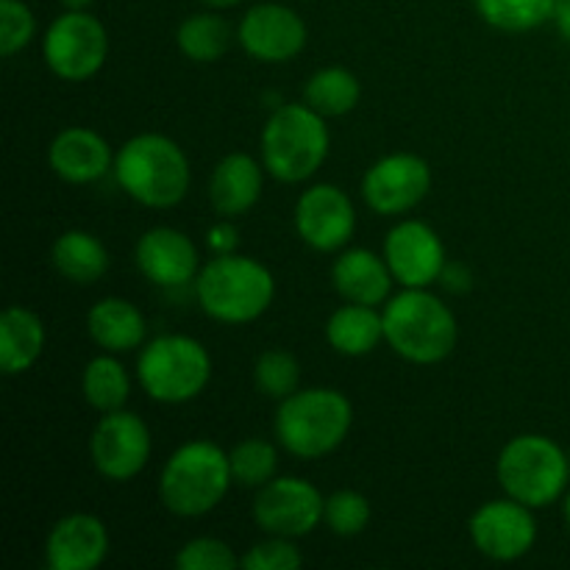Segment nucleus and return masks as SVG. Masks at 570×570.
<instances>
[{
  "label": "nucleus",
  "mask_w": 570,
  "mask_h": 570,
  "mask_svg": "<svg viewBox=\"0 0 570 570\" xmlns=\"http://www.w3.org/2000/svg\"><path fill=\"white\" fill-rule=\"evenodd\" d=\"M111 173L122 193L148 209H173L187 198L193 184L187 154L165 134H137L126 139L115 154Z\"/></svg>",
  "instance_id": "f257e3e1"
},
{
  "label": "nucleus",
  "mask_w": 570,
  "mask_h": 570,
  "mask_svg": "<svg viewBox=\"0 0 570 570\" xmlns=\"http://www.w3.org/2000/svg\"><path fill=\"white\" fill-rule=\"evenodd\" d=\"M384 343L412 365L449 360L460 340L456 317L429 287H404L382 309Z\"/></svg>",
  "instance_id": "f03ea898"
},
{
  "label": "nucleus",
  "mask_w": 570,
  "mask_h": 570,
  "mask_svg": "<svg viewBox=\"0 0 570 570\" xmlns=\"http://www.w3.org/2000/svg\"><path fill=\"white\" fill-rule=\"evenodd\" d=\"M200 309L226 326L254 323L276 298V278L254 256L223 254L206 262L195 278Z\"/></svg>",
  "instance_id": "7ed1b4c3"
},
{
  "label": "nucleus",
  "mask_w": 570,
  "mask_h": 570,
  "mask_svg": "<svg viewBox=\"0 0 570 570\" xmlns=\"http://www.w3.org/2000/svg\"><path fill=\"white\" fill-rule=\"evenodd\" d=\"M354 426V404L332 387L295 390L278 404L276 438L298 460H321L337 451Z\"/></svg>",
  "instance_id": "20e7f679"
},
{
  "label": "nucleus",
  "mask_w": 570,
  "mask_h": 570,
  "mask_svg": "<svg viewBox=\"0 0 570 570\" xmlns=\"http://www.w3.org/2000/svg\"><path fill=\"white\" fill-rule=\"evenodd\" d=\"M234 488L228 454L212 440L178 445L159 476V499L178 518L209 515Z\"/></svg>",
  "instance_id": "39448f33"
},
{
  "label": "nucleus",
  "mask_w": 570,
  "mask_h": 570,
  "mask_svg": "<svg viewBox=\"0 0 570 570\" xmlns=\"http://www.w3.org/2000/svg\"><path fill=\"white\" fill-rule=\"evenodd\" d=\"M328 145L326 117L306 104H284L262 128V165L282 184L309 181L326 161Z\"/></svg>",
  "instance_id": "423d86ee"
},
{
  "label": "nucleus",
  "mask_w": 570,
  "mask_h": 570,
  "mask_svg": "<svg viewBox=\"0 0 570 570\" xmlns=\"http://www.w3.org/2000/svg\"><path fill=\"white\" fill-rule=\"evenodd\" d=\"M212 379V356L189 334H161L142 345L137 382L159 404H187L198 399Z\"/></svg>",
  "instance_id": "0eeeda50"
},
{
  "label": "nucleus",
  "mask_w": 570,
  "mask_h": 570,
  "mask_svg": "<svg viewBox=\"0 0 570 570\" xmlns=\"http://www.w3.org/2000/svg\"><path fill=\"white\" fill-rule=\"evenodd\" d=\"M495 473L510 499L546 510L557 504L568 488V454L546 434H518L501 449Z\"/></svg>",
  "instance_id": "6e6552de"
},
{
  "label": "nucleus",
  "mask_w": 570,
  "mask_h": 570,
  "mask_svg": "<svg viewBox=\"0 0 570 570\" xmlns=\"http://www.w3.org/2000/svg\"><path fill=\"white\" fill-rule=\"evenodd\" d=\"M45 65L61 81L81 83L98 76L109 56V33L89 11H67L56 17L42 39Z\"/></svg>",
  "instance_id": "1a4fd4ad"
},
{
  "label": "nucleus",
  "mask_w": 570,
  "mask_h": 570,
  "mask_svg": "<svg viewBox=\"0 0 570 570\" xmlns=\"http://www.w3.org/2000/svg\"><path fill=\"white\" fill-rule=\"evenodd\" d=\"M154 451L148 423L128 410L106 412L89 438V460L109 482H131L145 471Z\"/></svg>",
  "instance_id": "9d476101"
},
{
  "label": "nucleus",
  "mask_w": 570,
  "mask_h": 570,
  "mask_svg": "<svg viewBox=\"0 0 570 570\" xmlns=\"http://www.w3.org/2000/svg\"><path fill=\"white\" fill-rule=\"evenodd\" d=\"M326 499L312 482L298 476H278L262 484L254 499V521L265 534L304 538L323 523Z\"/></svg>",
  "instance_id": "9b49d317"
},
{
  "label": "nucleus",
  "mask_w": 570,
  "mask_h": 570,
  "mask_svg": "<svg viewBox=\"0 0 570 570\" xmlns=\"http://www.w3.org/2000/svg\"><path fill=\"white\" fill-rule=\"evenodd\" d=\"M468 534L488 560L515 562L538 543V521L532 507L507 495L479 507L468 521Z\"/></svg>",
  "instance_id": "f8f14e48"
},
{
  "label": "nucleus",
  "mask_w": 570,
  "mask_h": 570,
  "mask_svg": "<svg viewBox=\"0 0 570 570\" xmlns=\"http://www.w3.org/2000/svg\"><path fill=\"white\" fill-rule=\"evenodd\" d=\"M432 189V167L423 156L390 154L373 161L362 178V198L376 215L399 217L423 204Z\"/></svg>",
  "instance_id": "ddd939ff"
},
{
  "label": "nucleus",
  "mask_w": 570,
  "mask_h": 570,
  "mask_svg": "<svg viewBox=\"0 0 570 570\" xmlns=\"http://www.w3.org/2000/svg\"><path fill=\"white\" fill-rule=\"evenodd\" d=\"M295 232L321 254L345 248L356 232L354 200L334 184H312L295 204Z\"/></svg>",
  "instance_id": "4468645a"
},
{
  "label": "nucleus",
  "mask_w": 570,
  "mask_h": 570,
  "mask_svg": "<svg viewBox=\"0 0 570 570\" xmlns=\"http://www.w3.org/2000/svg\"><path fill=\"white\" fill-rule=\"evenodd\" d=\"M306 22L284 3L250 6L239 20L237 39L245 53L265 65H284L306 48Z\"/></svg>",
  "instance_id": "2eb2a0df"
},
{
  "label": "nucleus",
  "mask_w": 570,
  "mask_h": 570,
  "mask_svg": "<svg viewBox=\"0 0 570 570\" xmlns=\"http://www.w3.org/2000/svg\"><path fill=\"white\" fill-rule=\"evenodd\" d=\"M384 259L401 287H432L449 265L443 239L423 220H401L390 228Z\"/></svg>",
  "instance_id": "dca6fc26"
},
{
  "label": "nucleus",
  "mask_w": 570,
  "mask_h": 570,
  "mask_svg": "<svg viewBox=\"0 0 570 570\" xmlns=\"http://www.w3.org/2000/svg\"><path fill=\"white\" fill-rule=\"evenodd\" d=\"M134 259H137L139 273L150 284L165 289L184 287V284L195 282L200 273L198 245L187 234L170 226L148 228L137 239Z\"/></svg>",
  "instance_id": "f3484780"
},
{
  "label": "nucleus",
  "mask_w": 570,
  "mask_h": 570,
  "mask_svg": "<svg viewBox=\"0 0 570 570\" xmlns=\"http://www.w3.org/2000/svg\"><path fill=\"white\" fill-rule=\"evenodd\" d=\"M111 549L109 529L98 515L72 512L59 518L45 540V562L50 570H95Z\"/></svg>",
  "instance_id": "a211bd4d"
},
{
  "label": "nucleus",
  "mask_w": 570,
  "mask_h": 570,
  "mask_svg": "<svg viewBox=\"0 0 570 570\" xmlns=\"http://www.w3.org/2000/svg\"><path fill=\"white\" fill-rule=\"evenodd\" d=\"M48 161L50 170L67 184L100 181L115 167L109 142L83 126H70L56 134L48 148Z\"/></svg>",
  "instance_id": "6ab92c4d"
},
{
  "label": "nucleus",
  "mask_w": 570,
  "mask_h": 570,
  "mask_svg": "<svg viewBox=\"0 0 570 570\" xmlns=\"http://www.w3.org/2000/svg\"><path fill=\"white\" fill-rule=\"evenodd\" d=\"M393 282L395 276L384 254H373L371 248L343 250L332 265L334 289L348 304H387L390 293H393Z\"/></svg>",
  "instance_id": "aec40b11"
},
{
  "label": "nucleus",
  "mask_w": 570,
  "mask_h": 570,
  "mask_svg": "<svg viewBox=\"0 0 570 570\" xmlns=\"http://www.w3.org/2000/svg\"><path fill=\"white\" fill-rule=\"evenodd\" d=\"M265 189V165L248 154H228L209 178V200L220 217H243L259 204Z\"/></svg>",
  "instance_id": "412c9836"
},
{
  "label": "nucleus",
  "mask_w": 570,
  "mask_h": 570,
  "mask_svg": "<svg viewBox=\"0 0 570 570\" xmlns=\"http://www.w3.org/2000/svg\"><path fill=\"white\" fill-rule=\"evenodd\" d=\"M87 332L106 354H128L142 348L148 323L145 315L126 298H100L87 312Z\"/></svg>",
  "instance_id": "4be33fe9"
},
{
  "label": "nucleus",
  "mask_w": 570,
  "mask_h": 570,
  "mask_svg": "<svg viewBox=\"0 0 570 570\" xmlns=\"http://www.w3.org/2000/svg\"><path fill=\"white\" fill-rule=\"evenodd\" d=\"M48 332L37 312L26 306H6L0 315V371L20 376L31 371L45 354Z\"/></svg>",
  "instance_id": "5701e85b"
},
{
  "label": "nucleus",
  "mask_w": 570,
  "mask_h": 570,
  "mask_svg": "<svg viewBox=\"0 0 570 570\" xmlns=\"http://www.w3.org/2000/svg\"><path fill=\"white\" fill-rule=\"evenodd\" d=\"M384 340V317L376 306L348 304L334 309L326 321V343L343 356H367Z\"/></svg>",
  "instance_id": "b1692460"
},
{
  "label": "nucleus",
  "mask_w": 570,
  "mask_h": 570,
  "mask_svg": "<svg viewBox=\"0 0 570 570\" xmlns=\"http://www.w3.org/2000/svg\"><path fill=\"white\" fill-rule=\"evenodd\" d=\"M50 259H53L59 276L78 284V287L100 282L106 271H109V250H106V245L95 234L83 232V228L59 234L53 248H50Z\"/></svg>",
  "instance_id": "393cba45"
},
{
  "label": "nucleus",
  "mask_w": 570,
  "mask_h": 570,
  "mask_svg": "<svg viewBox=\"0 0 570 570\" xmlns=\"http://www.w3.org/2000/svg\"><path fill=\"white\" fill-rule=\"evenodd\" d=\"M81 393L83 401L95 412H100V415L117 412L126 406L128 395H131V376H128L126 365L115 354H106L104 351V354L89 360L87 367H83Z\"/></svg>",
  "instance_id": "a878e982"
},
{
  "label": "nucleus",
  "mask_w": 570,
  "mask_h": 570,
  "mask_svg": "<svg viewBox=\"0 0 570 570\" xmlns=\"http://www.w3.org/2000/svg\"><path fill=\"white\" fill-rule=\"evenodd\" d=\"M362 83L345 67H323L304 83V104L323 117H343L356 109Z\"/></svg>",
  "instance_id": "bb28decb"
},
{
  "label": "nucleus",
  "mask_w": 570,
  "mask_h": 570,
  "mask_svg": "<svg viewBox=\"0 0 570 570\" xmlns=\"http://www.w3.org/2000/svg\"><path fill=\"white\" fill-rule=\"evenodd\" d=\"M234 37L237 33L232 31L228 20H223L220 14H212V11L189 14L176 31L178 50L198 65H212V61L223 59V53L232 48Z\"/></svg>",
  "instance_id": "cd10ccee"
},
{
  "label": "nucleus",
  "mask_w": 570,
  "mask_h": 570,
  "mask_svg": "<svg viewBox=\"0 0 570 570\" xmlns=\"http://www.w3.org/2000/svg\"><path fill=\"white\" fill-rule=\"evenodd\" d=\"M479 17L499 31L523 33L554 20L557 0H473Z\"/></svg>",
  "instance_id": "c85d7f7f"
},
{
  "label": "nucleus",
  "mask_w": 570,
  "mask_h": 570,
  "mask_svg": "<svg viewBox=\"0 0 570 570\" xmlns=\"http://www.w3.org/2000/svg\"><path fill=\"white\" fill-rule=\"evenodd\" d=\"M228 465H232V479L237 488L259 490L262 484L276 479L278 451L267 440H243V443H237L228 451Z\"/></svg>",
  "instance_id": "c756f323"
},
{
  "label": "nucleus",
  "mask_w": 570,
  "mask_h": 570,
  "mask_svg": "<svg viewBox=\"0 0 570 570\" xmlns=\"http://www.w3.org/2000/svg\"><path fill=\"white\" fill-rule=\"evenodd\" d=\"M254 382L262 395L284 401L287 395H293L295 390H298V382H301L298 360L284 348L265 351V354H259V360H256L254 365Z\"/></svg>",
  "instance_id": "7c9ffc66"
},
{
  "label": "nucleus",
  "mask_w": 570,
  "mask_h": 570,
  "mask_svg": "<svg viewBox=\"0 0 570 570\" xmlns=\"http://www.w3.org/2000/svg\"><path fill=\"white\" fill-rule=\"evenodd\" d=\"M373 510L371 501L365 499L356 490H337L326 499V507H323V523L332 529L340 538H356L367 529L371 523Z\"/></svg>",
  "instance_id": "2f4dec72"
},
{
  "label": "nucleus",
  "mask_w": 570,
  "mask_h": 570,
  "mask_svg": "<svg viewBox=\"0 0 570 570\" xmlns=\"http://www.w3.org/2000/svg\"><path fill=\"white\" fill-rule=\"evenodd\" d=\"M37 37V17L26 0H0V56L11 59Z\"/></svg>",
  "instance_id": "473e14b6"
},
{
  "label": "nucleus",
  "mask_w": 570,
  "mask_h": 570,
  "mask_svg": "<svg viewBox=\"0 0 570 570\" xmlns=\"http://www.w3.org/2000/svg\"><path fill=\"white\" fill-rule=\"evenodd\" d=\"M178 570H234L239 568V557L234 554L226 540L195 538L184 543L176 554Z\"/></svg>",
  "instance_id": "72a5a7b5"
},
{
  "label": "nucleus",
  "mask_w": 570,
  "mask_h": 570,
  "mask_svg": "<svg viewBox=\"0 0 570 570\" xmlns=\"http://www.w3.org/2000/svg\"><path fill=\"white\" fill-rule=\"evenodd\" d=\"M301 566H304V554L298 551V546L289 538H276V534L250 546L239 557V568L245 570H298Z\"/></svg>",
  "instance_id": "f704fd0d"
},
{
  "label": "nucleus",
  "mask_w": 570,
  "mask_h": 570,
  "mask_svg": "<svg viewBox=\"0 0 570 570\" xmlns=\"http://www.w3.org/2000/svg\"><path fill=\"white\" fill-rule=\"evenodd\" d=\"M237 228L232 226V223H217V226L209 228V234H206V245H209V250L215 256H223V254H234L237 250Z\"/></svg>",
  "instance_id": "c9c22d12"
},
{
  "label": "nucleus",
  "mask_w": 570,
  "mask_h": 570,
  "mask_svg": "<svg viewBox=\"0 0 570 570\" xmlns=\"http://www.w3.org/2000/svg\"><path fill=\"white\" fill-rule=\"evenodd\" d=\"M440 284H443L445 289H451V293H468L471 289V271H468L465 265H460V262H449L443 271V276H440Z\"/></svg>",
  "instance_id": "e433bc0d"
},
{
  "label": "nucleus",
  "mask_w": 570,
  "mask_h": 570,
  "mask_svg": "<svg viewBox=\"0 0 570 570\" xmlns=\"http://www.w3.org/2000/svg\"><path fill=\"white\" fill-rule=\"evenodd\" d=\"M554 22H557V31H560L570 42V0H557Z\"/></svg>",
  "instance_id": "4c0bfd02"
},
{
  "label": "nucleus",
  "mask_w": 570,
  "mask_h": 570,
  "mask_svg": "<svg viewBox=\"0 0 570 570\" xmlns=\"http://www.w3.org/2000/svg\"><path fill=\"white\" fill-rule=\"evenodd\" d=\"M67 11H87L95 0H59Z\"/></svg>",
  "instance_id": "58836bf2"
},
{
  "label": "nucleus",
  "mask_w": 570,
  "mask_h": 570,
  "mask_svg": "<svg viewBox=\"0 0 570 570\" xmlns=\"http://www.w3.org/2000/svg\"><path fill=\"white\" fill-rule=\"evenodd\" d=\"M200 3H206L209 9H234V6H239L243 0H200Z\"/></svg>",
  "instance_id": "ea45409f"
},
{
  "label": "nucleus",
  "mask_w": 570,
  "mask_h": 570,
  "mask_svg": "<svg viewBox=\"0 0 570 570\" xmlns=\"http://www.w3.org/2000/svg\"><path fill=\"white\" fill-rule=\"evenodd\" d=\"M562 515H566V527H568V532H570V493L566 495V507H562Z\"/></svg>",
  "instance_id": "a19ab883"
},
{
  "label": "nucleus",
  "mask_w": 570,
  "mask_h": 570,
  "mask_svg": "<svg viewBox=\"0 0 570 570\" xmlns=\"http://www.w3.org/2000/svg\"><path fill=\"white\" fill-rule=\"evenodd\" d=\"M568 462H570V454H568Z\"/></svg>",
  "instance_id": "79ce46f5"
}]
</instances>
